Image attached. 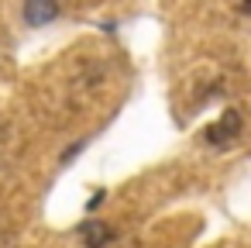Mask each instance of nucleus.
Returning <instances> with one entry per match:
<instances>
[{
	"instance_id": "f257e3e1",
	"label": "nucleus",
	"mask_w": 251,
	"mask_h": 248,
	"mask_svg": "<svg viewBox=\"0 0 251 248\" xmlns=\"http://www.w3.org/2000/svg\"><path fill=\"white\" fill-rule=\"evenodd\" d=\"M241 128H244V121H241V110H224L220 114V121H213L210 128H203V141L206 145H217V148H224V145H230L234 138H241Z\"/></svg>"
},
{
	"instance_id": "20e7f679",
	"label": "nucleus",
	"mask_w": 251,
	"mask_h": 248,
	"mask_svg": "<svg viewBox=\"0 0 251 248\" xmlns=\"http://www.w3.org/2000/svg\"><path fill=\"white\" fill-rule=\"evenodd\" d=\"M86 145H90V138H79V141L66 145V148H62V155H59V165H69L76 155H83V152H86Z\"/></svg>"
},
{
	"instance_id": "39448f33",
	"label": "nucleus",
	"mask_w": 251,
	"mask_h": 248,
	"mask_svg": "<svg viewBox=\"0 0 251 248\" xmlns=\"http://www.w3.org/2000/svg\"><path fill=\"white\" fill-rule=\"evenodd\" d=\"M103 203H107V190H97V193H93V196L86 200V214H93V210H100Z\"/></svg>"
},
{
	"instance_id": "423d86ee",
	"label": "nucleus",
	"mask_w": 251,
	"mask_h": 248,
	"mask_svg": "<svg viewBox=\"0 0 251 248\" xmlns=\"http://www.w3.org/2000/svg\"><path fill=\"white\" fill-rule=\"evenodd\" d=\"M241 14H251V0H241Z\"/></svg>"
},
{
	"instance_id": "7ed1b4c3",
	"label": "nucleus",
	"mask_w": 251,
	"mask_h": 248,
	"mask_svg": "<svg viewBox=\"0 0 251 248\" xmlns=\"http://www.w3.org/2000/svg\"><path fill=\"white\" fill-rule=\"evenodd\" d=\"M59 0H25V7H21V21L28 28H45L59 18Z\"/></svg>"
},
{
	"instance_id": "f03ea898",
	"label": "nucleus",
	"mask_w": 251,
	"mask_h": 248,
	"mask_svg": "<svg viewBox=\"0 0 251 248\" xmlns=\"http://www.w3.org/2000/svg\"><path fill=\"white\" fill-rule=\"evenodd\" d=\"M76 238L83 241V248H107V245L117 238V231L110 227V220L90 217V220H83V224L76 227Z\"/></svg>"
}]
</instances>
